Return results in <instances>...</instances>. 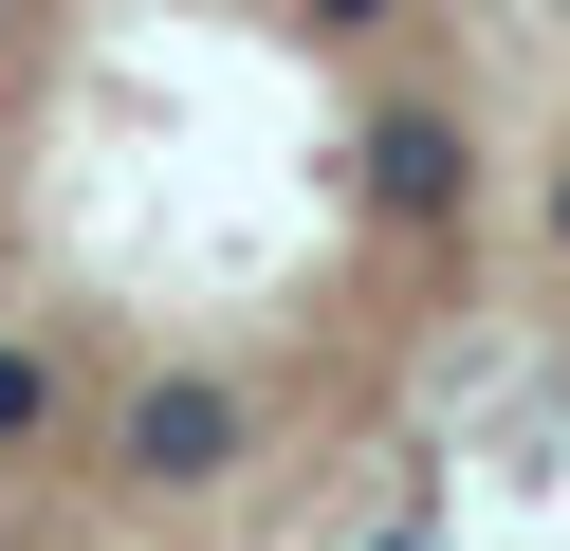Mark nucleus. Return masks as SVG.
<instances>
[{
  "instance_id": "obj_1",
  "label": "nucleus",
  "mask_w": 570,
  "mask_h": 551,
  "mask_svg": "<svg viewBox=\"0 0 570 551\" xmlns=\"http://www.w3.org/2000/svg\"><path fill=\"white\" fill-rule=\"evenodd\" d=\"M239 441H258V404H239L222 367H166V386H129L111 460H129V496H222V478H239Z\"/></svg>"
},
{
  "instance_id": "obj_2",
  "label": "nucleus",
  "mask_w": 570,
  "mask_h": 551,
  "mask_svg": "<svg viewBox=\"0 0 570 551\" xmlns=\"http://www.w3.org/2000/svg\"><path fill=\"white\" fill-rule=\"evenodd\" d=\"M368 203L386 220H460L479 203V129L460 110H368Z\"/></svg>"
},
{
  "instance_id": "obj_3",
  "label": "nucleus",
  "mask_w": 570,
  "mask_h": 551,
  "mask_svg": "<svg viewBox=\"0 0 570 551\" xmlns=\"http://www.w3.org/2000/svg\"><path fill=\"white\" fill-rule=\"evenodd\" d=\"M56 404H75V386H56V350H19V331H0V460H19V441H56Z\"/></svg>"
},
{
  "instance_id": "obj_4",
  "label": "nucleus",
  "mask_w": 570,
  "mask_h": 551,
  "mask_svg": "<svg viewBox=\"0 0 570 551\" xmlns=\"http://www.w3.org/2000/svg\"><path fill=\"white\" fill-rule=\"evenodd\" d=\"M295 19H313V37H368V19H405V0H295Z\"/></svg>"
},
{
  "instance_id": "obj_5",
  "label": "nucleus",
  "mask_w": 570,
  "mask_h": 551,
  "mask_svg": "<svg viewBox=\"0 0 570 551\" xmlns=\"http://www.w3.org/2000/svg\"><path fill=\"white\" fill-rule=\"evenodd\" d=\"M552 239H570V184H552Z\"/></svg>"
},
{
  "instance_id": "obj_6",
  "label": "nucleus",
  "mask_w": 570,
  "mask_h": 551,
  "mask_svg": "<svg viewBox=\"0 0 570 551\" xmlns=\"http://www.w3.org/2000/svg\"><path fill=\"white\" fill-rule=\"evenodd\" d=\"M386 551H442V533H386Z\"/></svg>"
}]
</instances>
